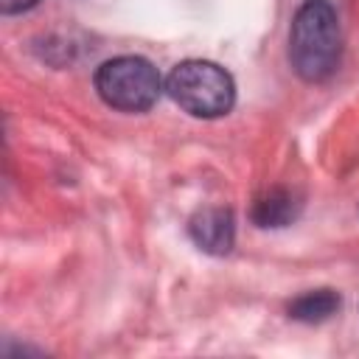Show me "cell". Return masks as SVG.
Returning <instances> with one entry per match:
<instances>
[{"mask_svg": "<svg viewBox=\"0 0 359 359\" xmlns=\"http://www.w3.org/2000/svg\"><path fill=\"white\" fill-rule=\"evenodd\" d=\"M342 56V34L339 20L331 3L306 0L292 20L289 28V65L303 81H325Z\"/></svg>", "mask_w": 359, "mask_h": 359, "instance_id": "obj_1", "label": "cell"}, {"mask_svg": "<svg viewBox=\"0 0 359 359\" xmlns=\"http://www.w3.org/2000/svg\"><path fill=\"white\" fill-rule=\"evenodd\" d=\"M165 93L194 118H222L236 104V84L230 73L205 59L180 62L165 79Z\"/></svg>", "mask_w": 359, "mask_h": 359, "instance_id": "obj_2", "label": "cell"}, {"mask_svg": "<svg viewBox=\"0 0 359 359\" xmlns=\"http://www.w3.org/2000/svg\"><path fill=\"white\" fill-rule=\"evenodd\" d=\"M95 90L104 104L121 112H146L163 93L157 67L143 56H115L95 70Z\"/></svg>", "mask_w": 359, "mask_h": 359, "instance_id": "obj_3", "label": "cell"}, {"mask_svg": "<svg viewBox=\"0 0 359 359\" xmlns=\"http://www.w3.org/2000/svg\"><path fill=\"white\" fill-rule=\"evenodd\" d=\"M191 241L210 255H227L236 241V219L230 208H199L188 222Z\"/></svg>", "mask_w": 359, "mask_h": 359, "instance_id": "obj_4", "label": "cell"}, {"mask_svg": "<svg viewBox=\"0 0 359 359\" xmlns=\"http://www.w3.org/2000/svg\"><path fill=\"white\" fill-rule=\"evenodd\" d=\"M300 202L289 188H269L252 205V222L258 227H286L297 219Z\"/></svg>", "mask_w": 359, "mask_h": 359, "instance_id": "obj_5", "label": "cell"}, {"mask_svg": "<svg viewBox=\"0 0 359 359\" xmlns=\"http://www.w3.org/2000/svg\"><path fill=\"white\" fill-rule=\"evenodd\" d=\"M339 306H342V300L334 289H311V292L297 294L286 311L292 320H300V323H323L331 314H337Z\"/></svg>", "mask_w": 359, "mask_h": 359, "instance_id": "obj_6", "label": "cell"}, {"mask_svg": "<svg viewBox=\"0 0 359 359\" xmlns=\"http://www.w3.org/2000/svg\"><path fill=\"white\" fill-rule=\"evenodd\" d=\"M39 0H0V11L3 14H20V11H28L34 8Z\"/></svg>", "mask_w": 359, "mask_h": 359, "instance_id": "obj_7", "label": "cell"}]
</instances>
